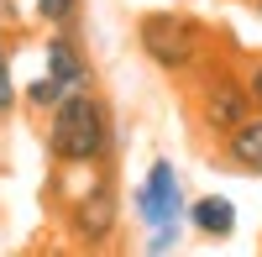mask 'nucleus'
Returning <instances> with one entry per match:
<instances>
[{
  "instance_id": "nucleus-1",
  "label": "nucleus",
  "mask_w": 262,
  "mask_h": 257,
  "mask_svg": "<svg viewBox=\"0 0 262 257\" xmlns=\"http://www.w3.org/2000/svg\"><path fill=\"white\" fill-rule=\"evenodd\" d=\"M42 210L58 221L69 247H84V252L121 247L126 210H121L116 163H48Z\"/></svg>"
},
{
  "instance_id": "nucleus-2",
  "label": "nucleus",
  "mask_w": 262,
  "mask_h": 257,
  "mask_svg": "<svg viewBox=\"0 0 262 257\" xmlns=\"http://www.w3.org/2000/svg\"><path fill=\"white\" fill-rule=\"evenodd\" d=\"M179 105H184V126H189L200 153H210L226 132H236L252 116V95H247V79H242V48L231 37L189 79H179Z\"/></svg>"
},
{
  "instance_id": "nucleus-3",
  "label": "nucleus",
  "mask_w": 262,
  "mask_h": 257,
  "mask_svg": "<svg viewBox=\"0 0 262 257\" xmlns=\"http://www.w3.org/2000/svg\"><path fill=\"white\" fill-rule=\"evenodd\" d=\"M42 126V153L48 163H116L121 158V132H116V111L100 95V84L69 90Z\"/></svg>"
},
{
  "instance_id": "nucleus-4",
  "label": "nucleus",
  "mask_w": 262,
  "mask_h": 257,
  "mask_svg": "<svg viewBox=\"0 0 262 257\" xmlns=\"http://www.w3.org/2000/svg\"><path fill=\"white\" fill-rule=\"evenodd\" d=\"M131 37H137V53L173 84L189 79L205 58L226 48V27L194 16V11H142L131 21Z\"/></svg>"
},
{
  "instance_id": "nucleus-5",
  "label": "nucleus",
  "mask_w": 262,
  "mask_h": 257,
  "mask_svg": "<svg viewBox=\"0 0 262 257\" xmlns=\"http://www.w3.org/2000/svg\"><path fill=\"white\" fill-rule=\"evenodd\" d=\"M131 216L137 226H184V179L173 158H152L147 163V179L131 189Z\"/></svg>"
},
{
  "instance_id": "nucleus-6",
  "label": "nucleus",
  "mask_w": 262,
  "mask_h": 257,
  "mask_svg": "<svg viewBox=\"0 0 262 257\" xmlns=\"http://www.w3.org/2000/svg\"><path fill=\"white\" fill-rule=\"evenodd\" d=\"M42 58H48V63H42V74H48L63 95L95 84V63H90V53H84L79 27H48V37H42Z\"/></svg>"
},
{
  "instance_id": "nucleus-7",
  "label": "nucleus",
  "mask_w": 262,
  "mask_h": 257,
  "mask_svg": "<svg viewBox=\"0 0 262 257\" xmlns=\"http://www.w3.org/2000/svg\"><path fill=\"white\" fill-rule=\"evenodd\" d=\"M215 168H226V174H247V179H262V116L252 111L236 132H226L221 142L205 153Z\"/></svg>"
},
{
  "instance_id": "nucleus-8",
  "label": "nucleus",
  "mask_w": 262,
  "mask_h": 257,
  "mask_svg": "<svg viewBox=\"0 0 262 257\" xmlns=\"http://www.w3.org/2000/svg\"><path fill=\"white\" fill-rule=\"evenodd\" d=\"M32 42V27H0V121L21 116V84H16V53Z\"/></svg>"
},
{
  "instance_id": "nucleus-9",
  "label": "nucleus",
  "mask_w": 262,
  "mask_h": 257,
  "mask_svg": "<svg viewBox=\"0 0 262 257\" xmlns=\"http://www.w3.org/2000/svg\"><path fill=\"white\" fill-rule=\"evenodd\" d=\"M184 221L210 242H226L236 231V205L226 195H200V200H184Z\"/></svg>"
},
{
  "instance_id": "nucleus-10",
  "label": "nucleus",
  "mask_w": 262,
  "mask_h": 257,
  "mask_svg": "<svg viewBox=\"0 0 262 257\" xmlns=\"http://www.w3.org/2000/svg\"><path fill=\"white\" fill-rule=\"evenodd\" d=\"M58 100H63V90H58L48 74H37V79H27V84H21V116H32V121H42Z\"/></svg>"
},
{
  "instance_id": "nucleus-11",
  "label": "nucleus",
  "mask_w": 262,
  "mask_h": 257,
  "mask_svg": "<svg viewBox=\"0 0 262 257\" xmlns=\"http://www.w3.org/2000/svg\"><path fill=\"white\" fill-rule=\"evenodd\" d=\"M79 11H84V0H37L32 21L42 32H48V27H79Z\"/></svg>"
},
{
  "instance_id": "nucleus-12",
  "label": "nucleus",
  "mask_w": 262,
  "mask_h": 257,
  "mask_svg": "<svg viewBox=\"0 0 262 257\" xmlns=\"http://www.w3.org/2000/svg\"><path fill=\"white\" fill-rule=\"evenodd\" d=\"M242 79H247V95H252V111L262 116V58L242 48Z\"/></svg>"
},
{
  "instance_id": "nucleus-13",
  "label": "nucleus",
  "mask_w": 262,
  "mask_h": 257,
  "mask_svg": "<svg viewBox=\"0 0 262 257\" xmlns=\"http://www.w3.org/2000/svg\"><path fill=\"white\" fill-rule=\"evenodd\" d=\"M142 247L147 252H179V226H152Z\"/></svg>"
},
{
  "instance_id": "nucleus-14",
  "label": "nucleus",
  "mask_w": 262,
  "mask_h": 257,
  "mask_svg": "<svg viewBox=\"0 0 262 257\" xmlns=\"http://www.w3.org/2000/svg\"><path fill=\"white\" fill-rule=\"evenodd\" d=\"M0 27H32L27 11H21V0H0Z\"/></svg>"
},
{
  "instance_id": "nucleus-15",
  "label": "nucleus",
  "mask_w": 262,
  "mask_h": 257,
  "mask_svg": "<svg viewBox=\"0 0 262 257\" xmlns=\"http://www.w3.org/2000/svg\"><path fill=\"white\" fill-rule=\"evenodd\" d=\"M252 6H257V16H262V0H252Z\"/></svg>"
},
{
  "instance_id": "nucleus-16",
  "label": "nucleus",
  "mask_w": 262,
  "mask_h": 257,
  "mask_svg": "<svg viewBox=\"0 0 262 257\" xmlns=\"http://www.w3.org/2000/svg\"><path fill=\"white\" fill-rule=\"evenodd\" d=\"M184 6H189V0H184Z\"/></svg>"
}]
</instances>
